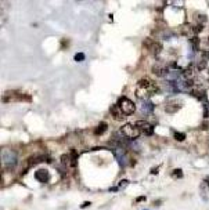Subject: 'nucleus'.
I'll list each match as a JSON object with an SVG mask.
<instances>
[{
	"mask_svg": "<svg viewBox=\"0 0 209 210\" xmlns=\"http://www.w3.org/2000/svg\"><path fill=\"white\" fill-rule=\"evenodd\" d=\"M118 105H119V108H121V111H122V114L125 115V116L133 115L134 112H136V105H134V102L130 101L129 98H126V97H121V98L118 100Z\"/></svg>",
	"mask_w": 209,
	"mask_h": 210,
	"instance_id": "1",
	"label": "nucleus"
},
{
	"mask_svg": "<svg viewBox=\"0 0 209 210\" xmlns=\"http://www.w3.org/2000/svg\"><path fill=\"white\" fill-rule=\"evenodd\" d=\"M140 129L137 127L136 124H130V123H126L123 124L122 127H121V134H122L123 137L129 138V140H134L140 136Z\"/></svg>",
	"mask_w": 209,
	"mask_h": 210,
	"instance_id": "2",
	"label": "nucleus"
},
{
	"mask_svg": "<svg viewBox=\"0 0 209 210\" xmlns=\"http://www.w3.org/2000/svg\"><path fill=\"white\" fill-rule=\"evenodd\" d=\"M1 162L6 167H14L17 164V152L13 149H3L1 152Z\"/></svg>",
	"mask_w": 209,
	"mask_h": 210,
	"instance_id": "3",
	"label": "nucleus"
},
{
	"mask_svg": "<svg viewBox=\"0 0 209 210\" xmlns=\"http://www.w3.org/2000/svg\"><path fill=\"white\" fill-rule=\"evenodd\" d=\"M3 101L4 102H7V101H27V102H31L32 97L25 94V93H19L17 90H14V91L6 93L3 96Z\"/></svg>",
	"mask_w": 209,
	"mask_h": 210,
	"instance_id": "4",
	"label": "nucleus"
},
{
	"mask_svg": "<svg viewBox=\"0 0 209 210\" xmlns=\"http://www.w3.org/2000/svg\"><path fill=\"white\" fill-rule=\"evenodd\" d=\"M137 87H141V89L147 90V91L150 93L151 96L159 91V90H158V86L155 84V82H152V80H151V79H148V78L140 79V80L137 82Z\"/></svg>",
	"mask_w": 209,
	"mask_h": 210,
	"instance_id": "5",
	"label": "nucleus"
},
{
	"mask_svg": "<svg viewBox=\"0 0 209 210\" xmlns=\"http://www.w3.org/2000/svg\"><path fill=\"white\" fill-rule=\"evenodd\" d=\"M144 47H146L152 55H158L159 53L162 51V44L158 43V41L152 40V39H150V37L144 40Z\"/></svg>",
	"mask_w": 209,
	"mask_h": 210,
	"instance_id": "6",
	"label": "nucleus"
},
{
	"mask_svg": "<svg viewBox=\"0 0 209 210\" xmlns=\"http://www.w3.org/2000/svg\"><path fill=\"white\" fill-rule=\"evenodd\" d=\"M182 106H183V101L180 98H172V100H169L165 104V111L168 114H175V112L182 109Z\"/></svg>",
	"mask_w": 209,
	"mask_h": 210,
	"instance_id": "7",
	"label": "nucleus"
},
{
	"mask_svg": "<svg viewBox=\"0 0 209 210\" xmlns=\"http://www.w3.org/2000/svg\"><path fill=\"white\" fill-rule=\"evenodd\" d=\"M151 71H152L154 75H157L159 78H168V75H169V68L165 66L164 64H161V62H157V64L152 65Z\"/></svg>",
	"mask_w": 209,
	"mask_h": 210,
	"instance_id": "8",
	"label": "nucleus"
},
{
	"mask_svg": "<svg viewBox=\"0 0 209 210\" xmlns=\"http://www.w3.org/2000/svg\"><path fill=\"white\" fill-rule=\"evenodd\" d=\"M136 126L140 129L141 133H144L146 136H151V134H154V126L146 120H137L136 122Z\"/></svg>",
	"mask_w": 209,
	"mask_h": 210,
	"instance_id": "9",
	"label": "nucleus"
},
{
	"mask_svg": "<svg viewBox=\"0 0 209 210\" xmlns=\"http://www.w3.org/2000/svg\"><path fill=\"white\" fill-rule=\"evenodd\" d=\"M190 94L192 97H195L197 100H205L206 98V89L202 86H195V87H192L190 90Z\"/></svg>",
	"mask_w": 209,
	"mask_h": 210,
	"instance_id": "10",
	"label": "nucleus"
},
{
	"mask_svg": "<svg viewBox=\"0 0 209 210\" xmlns=\"http://www.w3.org/2000/svg\"><path fill=\"white\" fill-rule=\"evenodd\" d=\"M35 177L39 183H47L50 180V173L47 169H37L35 171Z\"/></svg>",
	"mask_w": 209,
	"mask_h": 210,
	"instance_id": "11",
	"label": "nucleus"
},
{
	"mask_svg": "<svg viewBox=\"0 0 209 210\" xmlns=\"http://www.w3.org/2000/svg\"><path fill=\"white\" fill-rule=\"evenodd\" d=\"M45 160H49V159H46L45 155H33L28 159V164H29V166H33V164L42 163V162H45Z\"/></svg>",
	"mask_w": 209,
	"mask_h": 210,
	"instance_id": "12",
	"label": "nucleus"
},
{
	"mask_svg": "<svg viewBox=\"0 0 209 210\" xmlns=\"http://www.w3.org/2000/svg\"><path fill=\"white\" fill-rule=\"evenodd\" d=\"M109 112H111V115H112V116H114L115 119H116V120H121V119L123 118V116H125V115L122 114V111H121V108H119V105L116 104V105H112V106H111V111H109Z\"/></svg>",
	"mask_w": 209,
	"mask_h": 210,
	"instance_id": "13",
	"label": "nucleus"
},
{
	"mask_svg": "<svg viewBox=\"0 0 209 210\" xmlns=\"http://www.w3.org/2000/svg\"><path fill=\"white\" fill-rule=\"evenodd\" d=\"M61 163H62V166H65V167H73V160L69 154H64V155L61 156Z\"/></svg>",
	"mask_w": 209,
	"mask_h": 210,
	"instance_id": "14",
	"label": "nucleus"
},
{
	"mask_svg": "<svg viewBox=\"0 0 209 210\" xmlns=\"http://www.w3.org/2000/svg\"><path fill=\"white\" fill-rule=\"evenodd\" d=\"M107 129H108V124L105 123V122H101L97 127H96V130H94V134H97V136H101L103 133H105L107 131Z\"/></svg>",
	"mask_w": 209,
	"mask_h": 210,
	"instance_id": "15",
	"label": "nucleus"
},
{
	"mask_svg": "<svg viewBox=\"0 0 209 210\" xmlns=\"http://www.w3.org/2000/svg\"><path fill=\"white\" fill-rule=\"evenodd\" d=\"M194 18H195V24H197V25H202V26H204L205 21H206V17H205L204 14L197 13L195 15H194Z\"/></svg>",
	"mask_w": 209,
	"mask_h": 210,
	"instance_id": "16",
	"label": "nucleus"
},
{
	"mask_svg": "<svg viewBox=\"0 0 209 210\" xmlns=\"http://www.w3.org/2000/svg\"><path fill=\"white\" fill-rule=\"evenodd\" d=\"M173 137H175V140H177V141H184V140H186V134H184V133H180V131H175L173 133Z\"/></svg>",
	"mask_w": 209,
	"mask_h": 210,
	"instance_id": "17",
	"label": "nucleus"
},
{
	"mask_svg": "<svg viewBox=\"0 0 209 210\" xmlns=\"http://www.w3.org/2000/svg\"><path fill=\"white\" fill-rule=\"evenodd\" d=\"M172 177L173 178H183V170L182 169H175L172 171Z\"/></svg>",
	"mask_w": 209,
	"mask_h": 210,
	"instance_id": "18",
	"label": "nucleus"
},
{
	"mask_svg": "<svg viewBox=\"0 0 209 210\" xmlns=\"http://www.w3.org/2000/svg\"><path fill=\"white\" fill-rule=\"evenodd\" d=\"M69 155H71V158H72L73 167H75V166H76V163H78V152L75 151V149H71V151H69Z\"/></svg>",
	"mask_w": 209,
	"mask_h": 210,
	"instance_id": "19",
	"label": "nucleus"
},
{
	"mask_svg": "<svg viewBox=\"0 0 209 210\" xmlns=\"http://www.w3.org/2000/svg\"><path fill=\"white\" fill-rule=\"evenodd\" d=\"M190 41H191V44H192V47H194V49H198V47H200L201 40H200V39H198L197 36L191 37V39H190Z\"/></svg>",
	"mask_w": 209,
	"mask_h": 210,
	"instance_id": "20",
	"label": "nucleus"
},
{
	"mask_svg": "<svg viewBox=\"0 0 209 210\" xmlns=\"http://www.w3.org/2000/svg\"><path fill=\"white\" fill-rule=\"evenodd\" d=\"M85 58H86V55L83 54V53H78V54L75 55V61H79V62H80V61H83Z\"/></svg>",
	"mask_w": 209,
	"mask_h": 210,
	"instance_id": "21",
	"label": "nucleus"
},
{
	"mask_svg": "<svg viewBox=\"0 0 209 210\" xmlns=\"http://www.w3.org/2000/svg\"><path fill=\"white\" fill-rule=\"evenodd\" d=\"M204 118L205 119L209 118V106L206 104H204Z\"/></svg>",
	"mask_w": 209,
	"mask_h": 210,
	"instance_id": "22",
	"label": "nucleus"
},
{
	"mask_svg": "<svg viewBox=\"0 0 209 210\" xmlns=\"http://www.w3.org/2000/svg\"><path fill=\"white\" fill-rule=\"evenodd\" d=\"M127 184H129V181H127V180H123V181H121V183H119V188H123V187H126Z\"/></svg>",
	"mask_w": 209,
	"mask_h": 210,
	"instance_id": "23",
	"label": "nucleus"
},
{
	"mask_svg": "<svg viewBox=\"0 0 209 210\" xmlns=\"http://www.w3.org/2000/svg\"><path fill=\"white\" fill-rule=\"evenodd\" d=\"M144 201H146V196H139L136 199V202H144Z\"/></svg>",
	"mask_w": 209,
	"mask_h": 210,
	"instance_id": "24",
	"label": "nucleus"
},
{
	"mask_svg": "<svg viewBox=\"0 0 209 210\" xmlns=\"http://www.w3.org/2000/svg\"><path fill=\"white\" fill-rule=\"evenodd\" d=\"M205 183H206V184H208V185H209V181H208V180H206V181H205Z\"/></svg>",
	"mask_w": 209,
	"mask_h": 210,
	"instance_id": "25",
	"label": "nucleus"
}]
</instances>
